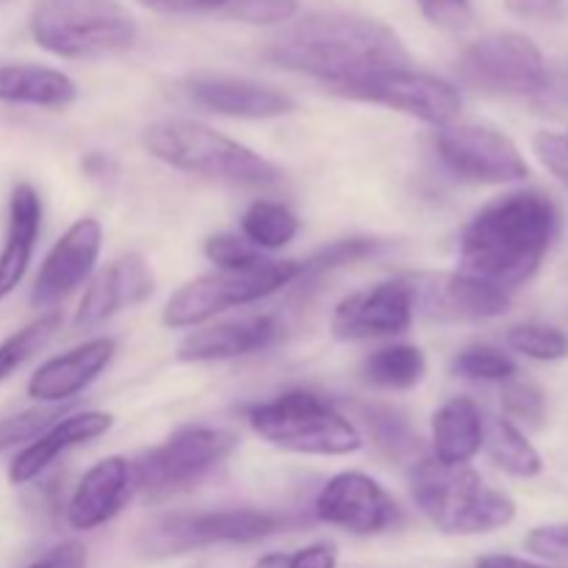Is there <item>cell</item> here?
Returning <instances> with one entry per match:
<instances>
[{"label":"cell","mask_w":568,"mask_h":568,"mask_svg":"<svg viewBox=\"0 0 568 568\" xmlns=\"http://www.w3.org/2000/svg\"><path fill=\"white\" fill-rule=\"evenodd\" d=\"M264 59L316 78L336 92L375 72L408 67L410 61L392 28L358 14L305 17L266 42Z\"/></svg>","instance_id":"1"},{"label":"cell","mask_w":568,"mask_h":568,"mask_svg":"<svg viewBox=\"0 0 568 568\" xmlns=\"http://www.w3.org/2000/svg\"><path fill=\"white\" fill-rule=\"evenodd\" d=\"M558 233V209L541 192H510L477 211L460 236V272L491 286H521L541 270Z\"/></svg>","instance_id":"2"},{"label":"cell","mask_w":568,"mask_h":568,"mask_svg":"<svg viewBox=\"0 0 568 568\" xmlns=\"http://www.w3.org/2000/svg\"><path fill=\"white\" fill-rule=\"evenodd\" d=\"M144 148L172 170L236 189H272L283 178L281 170L255 150L192 120L155 122L144 131Z\"/></svg>","instance_id":"3"},{"label":"cell","mask_w":568,"mask_h":568,"mask_svg":"<svg viewBox=\"0 0 568 568\" xmlns=\"http://www.w3.org/2000/svg\"><path fill=\"white\" fill-rule=\"evenodd\" d=\"M410 497L447 536H483L516 519V503L508 494L488 488L469 466H444L436 458H422L414 466Z\"/></svg>","instance_id":"4"},{"label":"cell","mask_w":568,"mask_h":568,"mask_svg":"<svg viewBox=\"0 0 568 568\" xmlns=\"http://www.w3.org/2000/svg\"><path fill=\"white\" fill-rule=\"evenodd\" d=\"M31 37L61 59H94L131 48L136 22L116 0H42L31 14Z\"/></svg>","instance_id":"5"},{"label":"cell","mask_w":568,"mask_h":568,"mask_svg":"<svg viewBox=\"0 0 568 568\" xmlns=\"http://www.w3.org/2000/svg\"><path fill=\"white\" fill-rule=\"evenodd\" d=\"M250 427L272 447L300 455H349L361 433L331 403L308 392H288L250 410Z\"/></svg>","instance_id":"6"},{"label":"cell","mask_w":568,"mask_h":568,"mask_svg":"<svg viewBox=\"0 0 568 568\" xmlns=\"http://www.w3.org/2000/svg\"><path fill=\"white\" fill-rule=\"evenodd\" d=\"M288 519L270 510L233 508L211 514H172L150 521L136 538V549L150 560L175 558L214 544H255L286 530Z\"/></svg>","instance_id":"7"},{"label":"cell","mask_w":568,"mask_h":568,"mask_svg":"<svg viewBox=\"0 0 568 568\" xmlns=\"http://www.w3.org/2000/svg\"><path fill=\"white\" fill-rule=\"evenodd\" d=\"M297 277V261H264V264L236 272L220 270L214 275H203L178 288L170 303H166L161 320H164L166 327H175V331L197 327L209 322L211 316L222 314V311L270 297V294L281 292L283 286L294 283Z\"/></svg>","instance_id":"8"},{"label":"cell","mask_w":568,"mask_h":568,"mask_svg":"<svg viewBox=\"0 0 568 568\" xmlns=\"http://www.w3.org/2000/svg\"><path fill=\"white\" fill-rule=\"evenodd\" d=\"M239 438L220 427H183L133 464V480L150 499L194 486L236 449Z\"/></svg>","instance_id":"9"},{"label":"cell","mask_w":568,"mask_h":568,"mask_svg":"<svg viewBox=\"0 0 568 568\" xmlns=\"http://www.w3.org/2000/svg\"><path fill=\"white\" fill-rule=\"evenodd\" d=\"M469 87L488 94L538 98L549 89V70L532 39L516 31L488 33L466 48L458 67Z\"/></svg>","instance_id":"10"},{"label":"cell","mask_w":568,"mask_h":568,"mask_svg":"<svg viewBox=\"0 0 568 568\" xmlns=\"http://www.w3.org/2000/svg\"><path fill=\"white\" fill-rule=\"evenodd\" d=\"M338 94L364 100V103L388 105V109L416 116V120L427 122V125L438 128V131L455 125V120L460 116L458 89L436 75L414 72L410 67L375 72V75L361 78V81L338 89Z\"/></svg>","instance_id":"11"},{"label":"cell","mask_w":568,"mask_h":568,"mask_svg":"<svg viewBox=\"0 0 568 568\" xmlns=\"http://www.w3.org/2000/svg\"><path fill=\"white\" fill-rule=\"evenodd\" d=\"M436 148L449 172L475 183H514L530 175L525 155L505 133L486 125H447Z\"/></svg>","instance_id":"12"},{"label":"cell","mask_w":568,"mask_h":568,"mask_svg":"<svg viewBox=\"0 0 568 568\" xmlns=\"http://www.w3.org/2000/svg\"><path fill=\"white\" fill-rule=\"evenodd\" d=\"M414 311L408 281H388L344 297L333 311L331 327L344 342L399 336L414 322Z\"/></svg>","instance_id":"13"},{"label":"cell","mask_w":568,"mask_h":568,"mask_svg":"<svg viewBox=\"0 0 568 568\" xmlns=\"http://www.w3.org/2000/svg\"><path fill=\"white\" fill-rule=\"evenodd\" d=\"M316 519L325 525L342 527L355 536H375L397 521V505L392 503L381 483L361 471L336 475L320 491L314 503Z\"/></svg>","instance_id":"14"},{"label":"cell","mask_w":568,"mask_h":568,"mask_svg":"<svg viewBox=\"0 0 568 568\" xmlns=\"http://www.w3.org/2000/svg\"><path fill=\"white\" fill-rule=\"evenodd\" d=\"M414 305L425 314L449 322H486L497 320L510 308V297L503 288L483 283L477 277L455 275H416L408 277Z\"/></svg>","instance_id":"15"},{"label":"cell","mask_w":568,"mask_h":568,"mask_svg":"<svg viewBox=\"0 0 568 568\" xmlns=\"http://www.w3.org/2000/svg\"><path fill=\"white\" fill-rule=\"evenodd\" d=\"M100 244H103V227L98 220L83 216V220L72 222L44 258L37 283H33L31 303L37 308H50L70 297L78 286H83L98 264Z\"/></svg>","instance_id":"16"},{"label":"cell","mask_w":568,"mask_h":568,"mask_svg":"<svg viewBox=\"0 0 568 568\" xmlns=\"http://www.w3.org/2000/svg\"><path fill=\"white\" fill-rule=\"evenodd\" d=\"M189 98L214 114L236 120H275L294 111V100L281 89L233 75H194L186 81Z\"/></svg>","instance_id":"17"},{"label":"cell","mask_w":568,"mask_h":568,"mask_svg":"<svg viewBox=\"0 0 568 568\" xmlns=\"http://www.w3.org/2000/svg\"><path fill=\"white\" fill-rule=\"evenodd\" d=\"M150 294H153V272L144 264L142 255L128 253L122 255V258H116L114 264L105 266V270L89 283L81 303H78L72 325H75L78 331H81V327H94L100 325V322L109 320V316H114L116 311L142 305Z\"/></svg>","instance_id":"18"},{"label":"cell","mask_w":568,"mask_h":568,"mask_svg":"<svg viewBox=\"0 0 568 568\" xmlns=\"http://www.w3.org/2000/svg\"><path fill=\"white\" fill-rule=\"evenodd\" d=\"M136 491L133 466L125 458H105L83 475L67 505V521L75 530H94L114 519Z\"/></svg>","instance_id":"19"},{"label":"cell","mask_w":568,"mask_h":568,"mask_svg":"<svg viewBox=\"0 0 568 568\" xmlns=\"http://www.w3.org/2000/svg\"><path fill=\"white\" fill-rule=\"evenodd\" d=\"M114 338H92L64 355H55L39 366L28 381V394L39 403L59 405L81 394L89 383L98 381L100 372L114 358Z\"/></svg>","instance_id":"20"},{"label":"cell","mask_w":568,"mask_h":568,"mask_svg":"<svg viewBox=\"0 0 568 568\" xmlns=\"http://www.w3.org/2000/svg\"><path fill=\"white\" fill-rule=\"evenodd\" d=\"M277 333H281V327H277L275 316L266 314L200 327L178 344V361L205 364V361H227L239 358V355L261 353L275 342Z\"/></svg>","instance_id":"21"},{"label":"cell","mask_w":568,"mask_h":568,"mask_svg":"<svg viewBox=\"0 0 568 568\" xmlns=\"http://www.w3.org/2000/svg\"><path fill=\"white\" fill-rule=\"evenodd\" d=\"M111 414L103 410H83V414H70L61 422H55L48 433L37 438V442L28 444L9 466V480L14 486H26V483L37 480L50 464H55L59 455H64L67 449L78 447V444L94 442L98 436H103L111 427Z\"/></svg>","instance_id":"22"},{"label":"cell","mask_w":568,"mask_h":568,"mask_svg":"<svg viewBox=\"0 0 568 568\" xmlns=\"http://www.w3.org/2000/svg\"><path fill=\"white\" fill-rule=\"evenodd\" d=\"M39 227H42V200L28 183H20L11 192L9 227H6V242L0 250V300L9 297L26 277Z\"/></svg>","instance_id":"23"},{"label":"cell","mask_w":568,"mask_h":568,"mask_svg":"<svg viewBox=\"0 0 568 568\" xmlns=\"http://www.w3.org/2000/svg\"><path fill=\"white\" fill-rule=\"evenodd\" d=\"M483 449V414L471 399L455 397L433 416V453L444 466H469Z\"/></svg>","instance_id":"24"},{"label":"cell","mask_w":568,"mask_h":568,"mask_svg":"<svg viewBox=\"0 0 568 568\" xmlns=\"http://www.w3.org/2000/svg\"><path fill=\"white\" fill-rule=\"evenodd\" d=\"M78 87L70 75L39 64L0 67V100L3 103L39 105V109H67L75 103Z\"/></svg>","instance_id":"25"},{"label":"cell","mask_w":568,"mask_h":568,"mask_svg":"<svg viewBox=\"0 0 568 568\" xmlns=\"http://www.w3.org/2000/svg\"><path fill=\"white\" fill-rule=\"evenodd\" d=\"M483 447L488 458L503 471L514 477H536L541 475L544 464L538 449L525 438V433L505 416L483 419Z\"/></svg>","instance_id":"26"},{"label":"cell","mask_w":568,"mask_h":568,"mask_svg":"<svg viewBox=\"0 0 568 568\" xmlns=\"http://www.w3.org/2000/svg\"><path fill=\"white\" fill-rule=\"evenodd\" d=\"M358 416L364 419L366 430L375 438L377 449L386 458L399 460V464H419L422 460V438L416 436L408 419L397 414V410L386 408V405H355Z\"/></svg>","instance_id":"27"},{"label":"cell","mask_w":568,"mask_h":568,"mask_svg":"<svg viewBox=\"0 0 568 568\" xmlns=\"http://www.w3.org/2000/svg\"><path fill=\"white\" fill-rule=\"evenodd\" d=\"M425 372H427L425 355H422L419 347H410V344L383 347L364 361L366 381H369L372 386L394 388V392L414 388L416 383H422Z\"/></svg>","instance_id":"28"},{"label":"cell","mask_w":568,"mask_h":568,"mask_svg":"<svg viewBox=\"0 0 568 568\" xmlns=\"http://www.w3.org/2000/svg\"><path fill=\"white\" fill-rule=\"evenodd\" d=\"M242 231L253 247L277 250L292 242L300 231V220L281 203L255 200L242 216Z\"/></svg>","instance_id":"29"},{"label":"cell","mask_w":568,"mask_h":568,"mask_svg":"<svg viewBox=\"0 0 568 568\" xmlns=\"http://www.w3.org/2000/svg\"><path fill=\"white\" fill-rule=\"evenodd\" d=\"M59 325V311H50V314H42L39 320H33L31 325L11 333L6 342H0V383L9 381L17 369H22L55 336Z\"/></svg>","instance_id":"30"},{"label":"cell","mask_w":568,"mask_h":568,"mask_svg":"<svg viewBox=\"0 0 568 568\" xmlns=\"http://www.w3.org/2000/svg\"><path fill=\"white\" fill-rule=\"evenodd\" d=\"M508 344L510 349H516V353L527 355L532 361H560L568 355L566 333L560 327L536 325V322L510 327Z\"/></svg>","instance_id":"31"},{"label":"cell","mask_w":568,"mask_h":568,"mask_svg":"<svg viewBox=\"0 0 568 568\" xmlns=\"http://www.w3.org/2000/svg\"><path fill=\"white\" fill-rule=\"evenodd\" d=\"M67 416V405H44V408H31L22 410V414L9 416V419L0 422V453L17 447V444L37 442L42 433H48L55 422H61Z\"/></svg>","instance_id":"32"},{"label":"cell","mask_w":568,"mask_h":568,"mask_svg":"<svg viewBox=\"0 0 568 568\" xmlns=\"http://www.w3.org/2000/svg\"><path fill=\"white\" fill-rule=\"evenodd\" d=\"M455 372H458L460 377H469V381L503 383L514 381L516 364L510 355L503 353V349L488 347V344H475V347H466L464 353L455 358Z\"/></svg>","instance_id":"33"},{"label":"cell","mask_w":568,"mask_h":568,"mask_svg":"<svg viewBox=\"0 0 568 568\" xmlns=\"http://www.w3.org/2000/svg\"><path fill=\"white\" fill-rule=\"evenodd\" d=\"M377 250H381V242H375V239H344V242H333L331 247L320 250L314 258L300 264L297 281H320L325 272L369 258V255H375Z\"/></svg>","instance_id":"34"},{"label":"cell","mask_w":568,"mask_h":568,"mask_svg":"<svg viewBox=\"0 0 568 568\" xmlns=\"http://www.w3.org/2000/svg\"><path fill=\"white\" fill-rule=\"evenodd\" d=\"M300 0H227L222 17L247 26H277L297 14Z\"/></svg>","instance_id":"35"},{"label":"cell","mask_w":568,"mask_h":568,"mask_svg":"<svg viewBox=\"0 0 568 568\" xmlns=\"http://www.w3.org/2000/svg\"><path fill=\"white\" fill-rule=\"evenodd\" d=\"M205 255H209L211 264H216L220 270L225 272H236V270H250V266L264 264L266 258H261L258 250L253 247L244 239L231 236V233H220V236H211L205 242Z\"/></svg>","instance_id":"36"},{"label":"cell","mask_w":568,"mask_h":568,"mask_svg":"<svg viewBox=\"0 0 568 568\" xmlns=\"http://www.w3.org/2000/svg\"><path fill=\"white\" fill-rule=\"evenodd\" d=\"M503 408L505 414L514 416V419L525 422V425L538 427L547 416V399H544L541 388H536L532 383L514 381L505 386L503 392Z\"/></svg>","instance_id":"37"},{"label":"cell","mask_w":568,"mask_h":568,"mask_svg":"<svg viewBox=\"0 0 568 568\" xmlns=\"http://www.w3.org/2000/svg\"><path fill=\"white\" fill-rule=\"evenodd\" d=\"M525 547L549 564H568V525H544L530 530Z\"/></svg>","instance_id":"38"},{"label":"cell","mask_w":568,"mask_h":568,"mask_svg":"<svg viewBox=\"0 0 568 568\" xmlns=\"http://www.w3.org/2000/svg\"><path fill=\"white\" fill-rule=\"evenodd\" d=\"M419 9L444 31H460L471 20V0H419Z\"/></svg>","instance_id":"39"},{"label":"cell","mask_w":568,"mask_h":568,"mask_svg":"<svg viewBox=\"0 0 568 568\" xmlns=\"http://www.w3.org/2000/svg\"><path fill=\"white\" fill-rule=\"evenodd\" d=\"M532 150L541 159V164L568 189V139L544 131L532 139Z\"/></svg>","instance_id":"40"},{"label":"cell","mask_w":568,"mask_h":568,"mask_svg":"<svg viewBox=\"0 0 568 568\" xmlns=\"http://www.w3.org/2000/svg\"><path fill=\"white\" fill-rule=\"evenodd\" d=\"M510 14L521 17V20H564L568 14V0H505Z\"/></svg>","instance_id":"41"},{"label":"cell","mask_w":568,"mask_h":568,"mask_svg":"<svg viewBox=\"0 0 568 568\" xmlns=\"http://www.w3.org/2000/svg\"><path fill=\"white\" fill-rule=\"evenodd\" d=\"M159 14H222L227 0H139Z\"/></svg>","instance_id":"42"},{"label":"cell","mask_w":568,"mask_h":568,"mask_svg":"<svg viewBox=\"0 0 568 568\" xmlns=\"http://www.w3.org/2000/svg\"><path fill=\"white\" fill-rule=\"evenodd\" d=\"M28 568H87V549L75 541L59 544Z\"/></svg>","instance_id":"43"},{"label":"cell","mask_w":568,"mask_h":568,"mask_svg":"<svg viewBox=\"0 0 568 568\" xmlns=\"http://www.w3.org/2000/svg\"><path fill=\"white\" fill-rule=\"evenodd\" d=\"M338 549L336 544H311V547L297 549L288 555V568H336Z\"/></svg>","instance_id":"44"},{"label":"cell","mask_w":568,"mask_h":568,"mask_svg":"<svg viewBox=\"0 0 568 568\" xmlns=\"http://www.w3.org/2000/svg\"><path fill=\"white\" fill-rule=\"evenodd\" d=\"M477 568H560V566L530 564V560L514 558V555H486V558L477 560Z\"/></svg>","instance_id":"45"},{"label":"cell","mask_w":568,"mask_h":568,"mask_svg":"<svg viewBox=\"0 0 568 568\" xmlns=\"http://www.w3.org/2000/svg\"><path fill=\"white\" fill-rule=\"evenodd\" d=\"M255 568H288V555H283V552L264 555V558L255 564Z\"/></svg>","instance_id":"46"},{"label":"cell","mask_w":568,"mask_h":568,"mask_svg":"<svg viewBox=\"0 0 568 568\" xmlns=\"http://www.w3.org/2000/svg\"><path fill=\"white\" fill-rule=\"evenodd\" d=\"M566 139H568V136H566Z\"/></svg>","instance_id":"47"}]
</instances>
